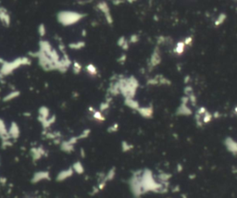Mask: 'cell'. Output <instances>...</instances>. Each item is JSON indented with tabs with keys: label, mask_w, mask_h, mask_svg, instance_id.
I'll return each instance as SVG.
<instances>
[{
	"label": "cell",
	"mask_w": 237,
	"mask_h": 198,
	"mask_svg": "<svg viewBox=\"0 0 237 198\" xmlns=\"http://www.w3.org/2000/svg\"><path fill=\"white\" fill-rule=\"evenodd\" d=\"M120 93L123 95L125 98H134L136 90L138 88V80L134 76H130L128 78L120 77L118 81Z\"/></svg>",
	"instance_id": "cell-1"
},
{
	"label": "cell",
	"mask_w": 237,
	"mask_h": 198,
	"mask_svg": "<svg viewBox=\"0 0 237 198\" xmlns=\"http://www.w3.org/2000/svg\"><path fill=\"white\" fill-rule=\"evenodd\" d=\"M59 19L60 21L66 24V25H69L72 23H75L77 22H79L81 19H83V14L77 13V12H70V11H66L63 13H60L59 15Z\"/></svg>",
	"instance_id": "cell-2"
},
{
	"label": "cell",
	"mask_w": 237,
	"mask_h": 198,
	"mask_svg": "<svg viewBox=\"0 0 237 198\" xmlns=\"http://www.w3.org/2000/svg\"><path fill=\"white\" fill-rule=\"evenodd\" d=\"M97 8L105 15V18H106L107 23L112 24L113 23V18H112L111 13H110V9H109L108 5L106 2L102 1V2H99L97 4Z\"/></svg>",
	"instance_id": "cell-3"
},
{
	"label": "cell",
	"mask_w": 237,
	"mask_h": 198,
	"mask_svg": "<svg viewBox=\"0 0 237 198\" xmlns=\"http://www.w3.org/2000/svg\"><path fill=\"white\" fill-rule=\"evenodd\" d=\"M160 62H161L160 51H159L158 47H156L151 55V59L148 63V66H149V68H154V67H157Z\"/></svg>",
	"instance_id": "cell-4"
},
{
	"label": "cell",
	"mask_w": 237,
	"mask_h": 198,
	"mask_svg": "<svg viewBox=\"0 0 237 198\" xmlns=\"http://www.w3.org/2000/svg\"><path fill=\"white\" fill-rule=\"evenodd\" d=\"M226 146L231 151H232L233 153H237V143H235L233 140L228 138L226 140Z\"/></svg>",
	"instance_id": "cell-5"
},
{
	"label": "cell",
	"mask_w": 237,
	"mask_h": 198,
	"mask_svg": "<svg viewBox=\"0 0 237 198\" xmlns=\"http://www.w3.org/2000/svg\"><path fill=\"white\" fill-rule=\"evenodd\" d=\"M118 45L120 47H121L123 50H128L129 49V41L125 39L124 36H122L118 40Z\"/></svg>",
	"instance_id": "cell-6"
},
{
	"label": "cell",
	"mask_w": 237,
	"mask_h": 198,
	"mask_svg": "<svg viewBox=\"0 0 237 198\" xmlns=\"http://www.w3.org/2000/svg\"><path fill=\"white\" fill-rule=\"evenodd\" d=\"M185 46L186 45H185L184 42H179V43H177V45H176V46H175L173 51L177 54V55H181V54L185 52Z\"/></svg>",
	"instance_id": "cell-7"
},
{
	"label": "cell",
	"mask_w": 237,
	"mask_h": 198,
	"mask_svg": "<svg viewBox=\"0 0 237 198\" xmlns=\"http://www.w3.org/2000/svg\"><path fill=\"white\" fill-rule=\"evenodd\" d=\"M139 112L141 113V115H143L144 117H150L152 115V107H141V109H138Z\"/></svg>",
	"instance_id": "cell-8"
},
{
	"label": "cell",
	"mask_w": 237,
	"mask_h": 198,
	"mask_svg": "<svg viewBox=\"0 0 237 198\" xmlns=\"http://www.w3.org/2000/svg\"><path fill=\"white\" fill-rule=\"evenodd\" d=\"M125 103H126V105H128V106L132 107V109H139L138 102H136L134 98H125Z\"/></svg>",
	"instance_id": "cell-9"
},
{
	"label": "cell",
	"mask_w": 237,
	"mask_h": 198,
	"mask_svg": "<svg viewBox=\"0 0 237 198\" xmlns=\"http://www.w3.org/2000/svg\"><path fill=\"white\" fill-rule=\"evenodd\" d=\"M226 18H227L226 14L221 13L220 15H218V17L217 18V20L215 21V26H220V25H222V24L226 21Z\"/></svg>",
	"instance_id": "cell-10"
},
{
	"label": "cell",
	"mask_w": 237,
	"mask_h": 198,
	"mask_svg": "<svg viewBox=\"0 0 237 198\" xmlns=\"http://www.w3.org/2000/svg\"><path fill=\"white\" fill-rule=\"evenodd\" d=\"M86 70L87 72L90 74V75H96L97 74V69L93 65V64H90L86 67Z\"/></svg>",
	"instance_id": "cell-11"
},
{
	"label": "cell",
	"mask_w": 237,
	"mask_h": 198,
	"mask_svg": "<svg viewBox=\"0 0 237 198\" xmlns=\"http://www.w3.org/2000/svg\"><path fill=\"white\" fill-rule=\"evenodd\" d=\"M139 41V36L137 34H133L132 36L130 37V39H129V44L131 43V44H135V43H137Z\"/></svg>",
	"instance_id": "cell-12"
},
{
	"label": "cell",
	"mask_w": 237,
	"mask_h": 198,
	"mask_svg": "<svg viewBox=\"0 0 237 198\" xmlns=\"http://www.w3.org/2000/svg\"><path fill=\"white\" fill-rule=\"evenodd\" d=\"M126 59H127V56L125 55V54H122V55L120 56V58L118 60H119L120 63H122V64H123V63L126 61Z\"/></svg>",
	"instance_id": "cell-13"
},
{
	"label": "cell",
	"mask_w": 237,
	"mask_h": 198,
	"mask_svg": "<svg viewBox=\"0 0 237 198\" xmlns=\"http://www.w3.org/2000/svg\"><path fill=\"white\" fill-rule=\"evenodd\" d=\"M192 42H193V38H192V37H187V38H185V40L184 41V43H185V45H191Z\"/></svg>",
	"instance_id": "cell-14"
},
{
	"label": "cell",
	"mask_w": 237,
	"mask_h": 198,
	"mask_svg": "<svg viewBox=\"0 0 237 198\" xmlns=\"http://www.w3.org/2000/svg\"><path fill=\"white\" fill-rule=\"evenodd\" d=\"M235 1H237V0H235Z\"/></svg>",
	"instance_id": "cell-15"
}]
</instances>
